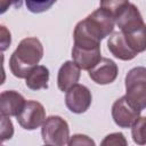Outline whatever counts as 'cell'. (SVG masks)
<instances>
[{"instance_id": "cell-1", "label": "cell", "mask_w": 146, "mask_h": 146, "mask_svg": "<svg viewBox=\"0 0 146 146\" xmlns=\"http://www.w3.org/2000/svg\"><path fill=\"white\" fill-rule=\"evenodd\" d=\"M43 56V47L36 38L23 39L9 59V67L11 73L18 78L24 79L33 67L41 60Z\"/></svg>"}, {"instance_id": "cell-2", "label": "cell", "mask_w": 146, "mask_h": 146, "mask_svg": "<svg viewBox=\"0 0 146 146\" xmlns=\"http://www.w3.org/2000/svg\"><path fill=\"white\" fill-rule=\"evenodd\" d=\"M125 98L131 106L143 111L146 108V67L137 66L125 75Z\"/></svg>"}, {"instance_id": "cell-3", "label": "cell", "mask_w": 146, "mask_h": 146, "mask_svg": "<svg viewBox=\"0 0 146 146\" xmlns=\"http://www.w3.org/2000/svg\"><path fill=\"white\" fill-rule=\"evenodd\" d=\"M41 136L46 145H66L68 144L70 139L68 124L63 117L58 115H51L47 117L42 123Z\"/></svg>"}, {"instance_id": "cell-4", "label": "cell", "mask_w": 146, "mask_h": 146, "mask_svg": "<svg viewBox=\"0 0 146 146\" xmlns=\"http://www.w3.org/2000/svg\"><path fill=\"white\" fill-rule=\"evenodd\" d=\"M82 23L86 30L96 39L102 40L113 32L115 25V17L103 8L96 9L90 15H88Z\"/></svg>"}, {"instance_id": "cell-5", "label": "cell", "mask_w": 146, "mask_h": 146, "mask_svg": "<svg viewBox=\"0 0 146 146\" xmlns=\"http://www.w3.org/2000/svg\"><path fill=\"white\" fill-rule=\"evenodd\" d=\"M16 119L22 128L26 130H34L44 122L46 111L41 103L36 100H27Z\"/></svg>"}, {"instance_id": "cell-6", "label": "cell", "mask_w": 146, "mask_h": 146, "mask_svg": "<svg viewBox=\"0 0 146 146\" xmlns=\"http://www.w3.org/2000/svg\"><path fill=\"white\" fill-rule=\"evenodd\" d=\"M92 96L90 90L83 84H74L66 91L65 104L66 107L75 114L84 113L91 105Z\"/></svg>"}, {"instance_id": "cell-7", "label": "cell", "mask_w": 146, "mask_h": 146, "mask_svg": "<svg viewBox=\"0 0 146 146\" xmlns=\"http://www.w3.org/2000/svg\"><path fill=\"white\" fill-rule=\"evenodd\" d=\"M140 112L129 104L125 96L116 99L112 106V117L120 128H131L140 116Z\"/></svg>"}, {"instance_id": "cell-8", "label": "cell", "mask_w": 146, "mask_h": 146, "mask_svg": "<svg viewBox=\"0 0 146 146\" xmlns=\"http://www.w3.org/2000/svg\"><path fill=\"white\" fill-rule=\"evenodd\" d=\"M115 23L122 33H129L145 24L139 9L133 3H128L117 14L115 17Z\"/></svg>"}, {"instance_id": "cell-9", "label": "cell", "mask_w": 146, "mask_h": 146, "mask_svg": "<svg viewBox=\"0 0 146 146\" xmlns=\"http://www.w3.org/2000/svg\"><path fill=\"white\" fill-rule=\"evenodd\" d=\"M88 72L89 78L97 84H110L115 81L119 73V67L112 59L102 57L98 64Z\"/></svg>"}, {"instance_id": "cell-10", "label": "cell", "mask_w": 146, "mask_h": 146, "mask_svg": "<svg viewBox=\"0 0 146 146\" xmlns=\"http://www.w3.org/2000/svg\"><path fill=\"white\" fill-rule=\"evenodd\" d=\"M73 62L81 68L89 71L102 59L100 47L98 48H80L73 46L72 48Z\"/></svg>"}, {"instance_id": "cell-11", "label": "cell", "mask_w": 146, "mask_h": 146, "mask_svg": "<svg viewBox=\"0 0 146 146\" xmlns=\"http://www.w3.org/2000/svg\"><path fill=\"white\" fill-rule=\"evenodd\" d=\"M26 100L24 97L15 90H6L0 95L1 115L5 116H17L23 110Z\"/></svg>"}, {"instance_id": "cell-12", "label": "cell", "mask_w": 146, "mask_h": 146, "mask_svg": "<svg viewBox=\"0 0 146 146\" xmlns=\"http://www.w3.org/2000/svg\"><path fill=\"white\" fill-rule=\"evenodd\" d=\"M107 47L111 54L121 60H131L138 55L129 47L121 31L113 32L110 35V39L107 40Z\"/></svg>"}, {"instance_id": "cell-13", "label": "cell", "mask_w": 146, "mask_h": 146, "mask_svg": "<svg viewBox=\"0 0 146 146\" xmlns=\"http://www.w3.org/2000/svg\"><path fill=\"white\" fill-rule=\"evenodd\" d=\"M81 68L73 62L66 60L59 68L57 75V86L60 91H67L74 84L78 83L80 79Z\"/></svg>"}, {"instance_id": "cell-14", "label": "cell", "mask_w": 146, "mask_h": 146, "mask_svg": "<svg viewBox=\"0 0 146 146\" xmlns=\"http://www.w3.org/2000/svg\"><path fill=\"white\" fill-rule=\"evenodd\" d=\"M49 81V70L43 65H36L25 78V84L31 90L47 89Z\"/></svg>"}, {"instance_id": "cell-15", "label": "cell", "mask_w": 146, "mask_h": 146, "mask_svg": "<svg viewBox=\"0 0 146 146\" xmlns=\"http://www.w3.org/2000/svg\"><path fill=\"white\" fill-rule=\"evenodd\" d=\"M123 35L129 47L137 54L146 50V24L135 31L123 33Z\"/></svg>"}, {"instance_id": "cell-16", "label": "cell", "mask_w": 146, "mask_h": 146, "mask_svg": "<svg viewBox=\"0 0 146 146\" xmlns=\"http://www.w3.org/2000/svg\"><path fill=\"white\" fill-rule=\"evenodd\" d=\"M132 140L137 145H146V116H139L131 127Z\"/></svg>"}, {"instance_id": "cell-17", "label": "cell", "mask_w": 146, "mask_h": 146, "mask_svg": "<svg viewBox=\"0 0 146 146\" xmlns=\"http://www.w3.org/2000/svg\"><path fill=\"white\" fill-rule=\"evenodd\" d=\"M129 3V0H100V8L112 14L114 17Z\"/></svg>"}, {"instance_id": "cell-18", "label": "cell", "mask_w": 146, "mask_h": 146, "mask_svg": "<svg viewBox=\"0 0 146 146\" xmlns=\"http://www.w3.org/2000/svg\"><path fill=\"white\" fill-rule=\"evenodd\" d=\"M57 0H24L26 8L34 14H40L48 10Z\"/></svg>"}, {"instance_id": "cell-19", "label": "cell", "mask_w": 146, "mask_h": 146, "mask_svg": "<svg viewBox=\"0 0 146 146\" xmlns=\"http://www.w3.org/2000/svg\"><path fill=\"white\" fill-rule=\"evenodd\" d=\"M102 145L103 146H120V145H128V141L127 139L124 138L123 133L121 132H114V133H111V135H107L105 137V139L102 141Z\"/></svg>"}, {"instance_id": "cell-20", "label": "cell", "mask_w": 146, "mask_h": 146, "mask_svg": "<svg viewBox=\"0 0 146 146\" xmlns=\"http://www.w3.org/2000/svg\"><path fill=\"white\" fill-rule=\"evenodd\" d=\"M14 135V125L9 119V116L1 115V137L2 141L10 139Z\"/></svg>"}, {"instance_id": "cell-21", "label": "cell", "mask_w": 146, "mask_h": 146, "mask_svg": "<svg viewBox=\"0 0 146 146\" xmlns=\"http://www.w3.org/2000/svg\"><path fill=\"white\" fill-rule=\"evenodd\" d=\"M68 145L70 146H75V145H86V146H95V141L89 138L86 135H81V133H76L73 135L70 139H68Z\"/></svg>"}, {"instance_id": "cell-22", "label": "cell", "mask_w": 146, "mask_h": 146, "mask_svg": "<svg viewBox=\"0 0 146 146\" xmlns=\"http://www.w3.org/2000/svg\"><path fill=\"white\" fill-rule=\"evenodd\" d=\"M10 41H11L10 32L6 29V26L1 25V50L2 51H5L8 48V46L10 44Z\"/></svg>"}, {"instance_id": "cell-23", "label": "cell", "mask_w": 146, "mask_h": 146, "mask_svg": "<svg viewBox=\"0 0 146 146\" xmlns=\"http://www.w3.org/2000/svg\"><path fill=\"white\" fill-rule=\"evenodd\" d=\"M11 1L13 0H1L0 2H1V14H3L7 9H8V7L10 6V3H11Z\"/></svg>"}]
</instances>
